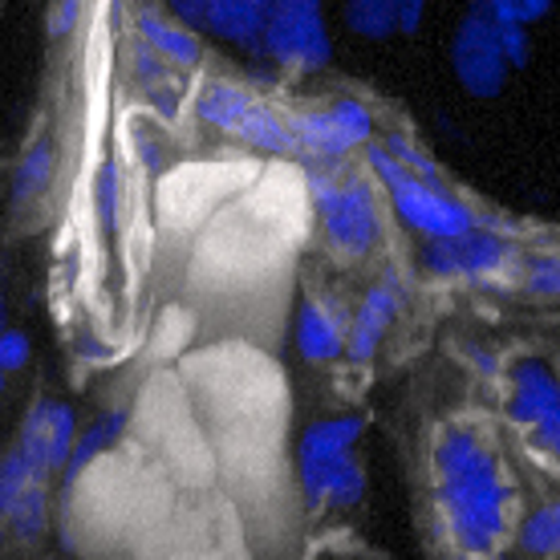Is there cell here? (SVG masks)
I'll list each match as a JSON object with an SVG mask.
<instances>
[{
	"label": "cell",
	"mask_w": 560,
	"mask_h": 560,
	"mask_svg": "<svg viewBox=\"0 0 560 560\" xmlns=\"http://www.w3.org/2000/svg\"><path fill=\"white\" fill-rule=\"evenodd\" d=\"M365 163L374 171V179L382 183V191L390 199L394 215L407 228H415L419 236L427 240H447L459 236V232H471L479 228V215L459 196H451L443 183L422 179L415 171H407L398 159H394L386 147H365Z\"/></svg>",
	"instance_id": "4"
},
{
	"label": "cell",
	"mask_w": 560,
	"mask_h": 560,
	"mask_svg": "<svg viewBox=\"0 0 560 560\" xmlns=\"http://www.w3.org/2000/svg\"><path fill=\"white\" fill-rule=\"evenodd\" d=\"M277 66L293 73H317L334 61V37L325 21V0H277L260 42Z\"/></svg>",
	"instance_id": "6"
},
{
	"label": "cell",
	"mask_w": 560,
	"mask_h": 560,
	"mask_svg": "<svg viewBox=\"0 0 560 560\" xmlns=\"http://www.w3.org/2000/svg\"><path fill=\"white\" fill-rule=\"evenodd\" d=\"M398 308H402V296L390 280L374 284L370 293L362 296V305L353 308L350 317V346H346V358L353 365L374 362V353L382 350V341L390 334V325L398 322Z\"/></svg>",
	"instance_id": "13"
},
{
	"label": "cell",
	"mask_w": 560,
	"mask_h": 560,
	"mask_svg": "<svg viewBox=\"0 0 560 560\" xmlns=\"http://www.w3.org/2000/svg\"><path fill=\"white\" fill-rule=\"evenodd\" d=\"M28 358H33V341H28L25 329H16V325H9L4 334H0V370L13 378V374H21L28 365Z\"/></svg>",
	"instance_id": "26"
},
{
	"label": "cell",
	"mask_w": 560,
	"mask_h": 560,
	"mask_svg": "<svg viewBox=\"0 0 560 560\" xmlns=\"http://www.w3.org/2000/svg\"><path fill=\"white\" fill-rule=\"evenodd\" d=\"M451 73L471 98L483 102L500 98V90L508 85L512 61H508L504 37H500V25L479 4H467V13L451 33Z\"/></svg>",
	"instance_id": "7"
},
{
	"label": "cell",
	"mask_w": 560,
	"mask_h": 560,
	"mask_svg": "<svg viewBox=\"0 0 560 560\" xmlns=\"http://www.w3.org/2000/svg\"><path fill=\"white\" fill-rule=\"evenodd\" d=\"M471 4H479V9H483L491 21H500V25H528L533 28L540 16L552 13V4H557V0H471Z\"/></svg>",
	"instance_id": "24"
},
{
	"label": "cell",
	"mask_w": 560,
	"mask_h": 560,
	"mask_svg": "<svg viewBox=\"0 0 560 560\" xmlns=\"http://www.w3.org/2000/svg\"><path fill=\"white\" fill-rule=\"evenodd\" d=\"M256 94L248 90L244 82H228V78H215L199 90V102H196V118L203 122L208 130H220L228 139H236L240 127L248 122V114L256 110Z\"/></svg>",
	"instance_id": "15"
},
{
	"label": "cell",
	"mask_w": 560,
	"mask_h": 560,
	"mask_svg": "<svg viewBox=\"0 0 560 560\" xmlns=\"http://www.w3.org/2000/svg\"><path fill=\"white\" fill-rule=\"evenodd\" d=\"M308 203L325 228V240L341 256L374 253L386 236V215H382L378 179H365L358 171H341L337 163H305L301 167Z\"/></svg>",
	"instance_id": "2"
},
{
	"label": "cell",
	"mask_w": 560,
	"mask_h": 560,
	"mask_svg": "<svg viewBox=\"0 0 560 560\" xmlns=\"http://www.w3.org/2000/svg\"><path fill=\"white\" fill-rule=\"evenodd\" d=\"M365 422L358 415H334L305 427L296 443V479L308 504L353 508L365 495V467L358 463Z\"/></svg>",
	"instance_id": "3"
},
{
	"label": "cell",
	"mask_w": 560,
	"mask_h": 560,
	"mask_svg": "<svg viewBox=\"0 0 560 560\" xmlns=\"http://www.w3.org/2000/svg\"><path fill=\"white\" fill-rule=\"evenodd\" d=\"M37 479H49V476H42L16 447L0 455V524H9L13 508L21 504V495H25Z\"/></svg>",
	"instance_id": "21"
},
{
	"label": "cell",
	"mask_w": 560,
	"mask_h": 560,
	"mask_svg": "<svg viewBox=\"0 0 560 560\" xmlns=\"http://www.w3.org/2000/svg\"><path fill=\"white\" fill-rule=\"evenodd\" d=\"M54 171H57L54 139H37L25 154H21V163H16L13 183H9V203H13V208H33V203L49 191Z\"/></svg>",
	"instance_id": "18"
},
{
	"label": "cell",
	"mask_w": 560,
	"mask_h": 560,
	"mask_svg": "<svg viewBox=\"0 0 560 560\" xmlns=\"http://www.w3.org/2000/svg\"><path fill=\"white\" fill-rule=\"evenodd\" d=\"M434 516L463 560L504 552L516 528V483L500 447L476 422H447L431 447Z\"/></svg>",
	"instance_id": "1"
},
{
	"label": "cell",
	"mask_w": 560,
	"mask_h": 560,
	"mask_svg": "<svg viewBox=\"0 0 560 560\" xmlns=\"http://www.w3.org/2000/svg\"><path fill=\"white\" fill-rule=\"evenodd\" d=\"M236 142H244V147L256 154H268V159H289V154H296L293 118L280 114L277 106H268V102L260 98L256 102V110L248 114V122L240 127Z\"/></svg>",
	"instance_id": "17"
},
{
	"label": "cell",
	"mask_w": 560,
	"mask_h": 560,
	"mask_svg": "<svg viewBox=\"0 0 560 560\" xmlns=\"http://www.w3.org/2000/svg\"><path fill=\"white\" fill-rule=\"evenodd\" d=\"M520 548L533 557H560V500L540 504L533 516L520 520Z\"/></svg>",
	"instance_id": "20"
},
{
	"label": "cell",
	"mask_w": 560,
	"mask_h": 560,
	"mask_svg": "<svg viewBox=\"0 0 560 560\" xmlns=\"http://www.w3.org/2000/svg\"><path fill=\"white\" fill-rule=\"evenodd\" d=\"M94 211H98V224L106 232H118V224H122V171L114 159H106L94 175Z\"/></svg>",
	"instance_id": "23"
},
{
	"label": "cell",
	"mask_w": 560,
	"mask_h": 560,
	"mask_svg": "<svg viewBox=\"0 0 560 560\" xmlns=\"http://www.w3.org/2000/svg\"><path fill=\"white\" fill-rule=\"evenodd\" d=\"M422 268L439 280H483L500 277L516 260V244L504 240L491 228H471L447 240H427L422 248Z\"/></svg>",
	"instance_id": "9"
},
{
	"label": "cell",
	"mask_w": 560,
	"mask_h": 560,
	"mask_svg": "<svg viewBox=\"0 0 560 560\" xmlns=\"http://www.w3.org/2000/svg\"><path fill=\"white\" fill-rule=\"evenodd\" d=\"M135 28H139V42L151 45L154 54L171 61L175 70H196L203 61V42H199L196 25H187L171 9H154V4H142L135 13Z\"/></svg>",
	"instance_id": "12"
},
{
	"label": "cell",
	"mask_w": 560,
	"mask_h": 560,
	"mask_svg": "<svg viewBox=\"0 0 560 560\" xmlns=\"http://www.w3.org/2000/svg\"><path fill=\"white\" fill-rule=\"evenodd\" d=\"M130 427V415L127 410H102L98 419L90 422L82 434H78V443H73V455L70 463H66V491L78 488V479L90 476L94 467H98L106 455H110L118 443H122V434H127Z\"/></svg>",
	"instance_id": "16"
},
{
	"label": "cell",
	"mask_w": 560,
	"mask_h": 560,
	"mask_svg": "<svg viewBox=\"0 0 560 560\" xmlns=\"http://www.w3.org/2000/svg\"><path fill=\"white\" fill-rule=\"evenodd\" d=\"M524 289L536 296H560V248L524 260Z\"/></svg>",
	"instance_id": "25"
},
{
	"label": "cell",
	"mask_w": 560,
	"mask_h": 560,
	"mask_svg": "<svg viewBox=\"0 0 560 560\" xmlns=\"http://www.w3.org/2000/svg\"><path fill=\"white\" fill-rule=\"evenodd\" d=\"M78 13H82V0H57V9H54V37H66V33L78 25Z\"/></svg>",
	"instance_id": "28"
},
{
	"label": "cell",
	"mask_w": 560,
	"mask_h": 560,
	"mask_svg": "<svg viewBox=\"0 0 560 560\" xmlns=\"http://www.w3.org/2000/svg\"><path fill=\"white\" fill-rule=\"evenodd\" d=\"M9 329V305H4V293H0V334Z\"/></svg>",
	"instance_id": "30"
},
{
	"label": "cell",
	"mask_w": 560,
	"mask_h": 560,
	"mask_svg": "<svg viewBox=\"0 0 560 560\" xmlns=\"http://www.w3.org/2000/svg\"><path fill=\"white\" fill-rule=\"evenodd\" d=\"M4 528H9L16 540H25V545L42 540L45 528H49V488H45V479H37V483L21 495V504L13 508V516H9Z\"/></svg>",
	"instance_id": "22"
},
{
	"label": "cell",
	"mask_w": 560,
	"mask_h": 560,
	"mask_svg": "<svg viewBox=\"0 0 560 560\" xmlns=\"http://www.w3.org/2000/svg\"><path fill=\"white\" fill-rule=\"evenodd\" d=\"M504 415L524 451L560 476V374L545 358H516L504 378Z\"/></svg>",
	"instance_id": "5"
},
{
	"label": "cell",
	"mask_w": 560,
	"mask_h": 560,
	"mask_svg": "<svg viewBox=\"0 0 560 560\" xmlns=\"http://www.w3.org/2000/svg\"><path fill=\"white\" fill-rule=\"evenodd\" d=\"M296 159L308 163H341L350 151L370 147L374 139V114L358 98H337L317 110L293 114Z\"/></svg>",
	"instance_id": "8"
},
{
	"label": "cell",
	"mask_w": 560,
	"mask_h": 560,
	"mask_svg": "<svg viewBox=\"0 0 560 560\" xmlns=\"http://www.w3.org/2000/svg\"><path fill=\"white\" fill-rule=\"evenodd\" d=\"M167 9L179 21H187V25H196L203 28V21H208V9H211V0H167Z\"/></svg>",
	"instance_id": "27"
},
{
	"label": "cell",
	"mask_w": 560,
	"mask_h": 560,
	"mask_svg": "<svg viewBox=\"0 0 560 560\" xmlns=\"http://www.w3.org/2000/svg\"><path fill=\"white\" fill-rule=\"evenodd\" d=\"M272 9H277V0H211L203 28L224 45L260 49L265 28L272 21Z\"/></svg>",
	"instance_id": "14"
},
{
	"label": "cell",
	"mask_w": 560,
	"mask_h": 560,
	"mask_svg": "<svg viewBox=\"0 0 560 560\" xmlns=\"http://www.w3.org/2000/svg\"><path fill=\"white\" fill-rule=\"evenodd\" d=\"M78 434L82 431H78V415H73L70 402L37 398V402L28 407L25 422H21L16 451H21L42 476H57V471H66Z\"/></svg>",
	"instance_id": "10"
},
{
	"label": "cell",
	"mask_w": 560,
	"mask_h": 560,
	"mask_svg": "<svg viewBox=\"0 0 560 560\" xmlns=\"http://www.w3.org/2000/svg\"><path fill=\"white\" fill-rule=\"evenodd\" d=\"M422 13H427V0H402V37L422 25Z\"/></svg>",
	"instance_id": "29"
},
{
	"label": "cell",
	"mask_w": 560,
	"mask_h": 560,
	"mask_svg": "<svg viewBox=\"0 0 560 560\" xmlns=\"http://www.w3.org/2000/svg\"><path fill=\"white\" fill-rule=\"evenodd\" d=\"M293 341L296 353L313 365H329L337 358H346V346H350V325L341 317V308H334L322 296H308L305 305L296 308L293 322Z\"/></svg>",
	"instance_id": "11"
},
{
	"label": "cell",
	"mask_w": 560,
	"mask_h": 560,
	"mask_svg": "<svg viewBox=\"0 0 560 560\" xmlns=\"http://www.w3.org/2000/svg\"><path fill=\"white\" fill-rule=\"evenodd\" d=\"M341 21L365 42H386L402 33V0H346Z\"/></svg>",
	"instance_id": "19"
}]
</instances>
